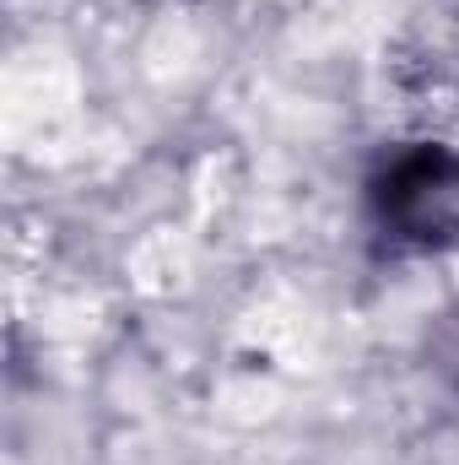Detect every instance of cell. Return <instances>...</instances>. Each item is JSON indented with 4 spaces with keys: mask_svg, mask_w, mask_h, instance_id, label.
<instances>
[{
    "mask_svg": "<svg viewBox=\"0 0 459 465\" xmlns=\"http://www.w3.org/2000/svg\"><path fill=\"white\" fill-rule=\"evenodd\" d=\"M367 217L389 249L433 254L459 243V152L444 141H405L367 173Z\"/></svg>",
    "mask_w": 459,
    "mask_h": 465,
    "instance_id": "6da1fadb",
    "label": "cell"
}]
</instances>
